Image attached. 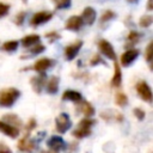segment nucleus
I'll list each match as a JSON object with an SVG mask.
<instances>
[{
  "label": "nucleus",
  "mask_w": 153,
  "mask_h": 153,
  "mask_svg": "<svg viewBox=\"0 0 153 153\" xmlns=\"http://www.w3.org/2000/svg\"><path fill=\"white\" fill-rule=\"evenodd\" d=\"M19 96H20V92L14 87L1 90L0 91V106H4V108L12 106L16 103V100L19 98Z\"/></svg>",
  "instance_id": "obj_1"
},
{
  "label": "nucleus",
  "mask_w": 153,
  "mask_h": 153,
  "mask_svg": "<svg viewBox=\"0 0 153 153\" xmlns=\"http://www.w3.org/2000/svg\"><path fill=\"white\" fill-rule=\"evenodd\" d=\"M94 124V121L85 117L84 120H81L78 124V127L75 128V130H73V136H75L76 139H82L86 137L91 134L92 131V126Z\"/></svg>",
  "instance_id": "obj_2"
},
{
  "label": "nucleus",
  "mask_w": 153,
  "mask_h": 153,
  "mask_svg": "<svg viewBox=\"0 0 153 153\" xmlns=\"http://www.w3.org/2000/svg\"><path fill=\"white\" fill-rule=\"evenodd\" d=\"M71 126H72V121H71L68 114L62 112V114H60V115L56 117V120H55L56 130H57L59 133H61V134L66 133V131L71 128Z\"/></svg>",
  "instance_id": "obj_3"
},
{
  "label": "nucleus",
  "mask_w": 153,
  "mask_h": 153,
  "mask_svg": "<svg viewBox=\"0 0 153 153\" xmlns=\"http://www.w3.org/2000/svg\"><path fill=\"white\" fill-rule=\"evenodd\" d=\"M98 48H99V51H100L104 56H106L108 59H110V60H112V61L116 60L115 49H114V47L111 45V43H110L109 41H106V39H100V41L98 42Z\"/></svg>",
  "instance_id": "obj_4"
},
{
  "label": "nucleus",
  "mask_w": 153,
  "mask_h": 153,
  "mask_svg": "<svg viewBox=\"0 0 153 153\" xmlns=\"http://www.w3.org/2000/svg\"><path fill=\"white\" fill-rule=\"evenodd\" d=\"M136 92L141 99H143L147 103L152 102V91L149 85L146 81H140L136 84Z\"/></svg>",
  "instance_id": "obj_5"
},
{
  "label": "nucleus",
  "mask_w": 153,
  "mask_h": 153,
  "mask_svg": "<svg viewBox=\"0 0 153 153\" xmlns=\"http://www.w3.org/2000/svg\"><path fill=\"white\" fill-rule=\"evenodd\" d=\"M53 18V13L51 12H48V11H41V12H37L32 16L31 20H30V24L32 26H38V25H42L44 23H47L48 20H50Z\"/></svg>",
  "instance_id": "obj_6"
},
{
  "label": "nucleus",
  "mask_w": 153,
  "mask_h": 153,
  "mask_svg": "<svg viewBox=\"0 0 153 153\" xmlns=\"http://www.w3.org/2000/svg\"><path fill=\"white\" fill-rule=\"evenodd\" d=\"M17 146H18V149L24 153H32L36 151V142L32 139L27 137V135L22 137Z\"/></svg>",
  "instance_id": "obj_7"
},
{
  "label": "nucleus",
  "mask_w": 153,
  "mask_h": 153,
  "mask_svg": "<svg viewBox=\"0 0 153 153\" xmlns=\"http://www.w3.org/2000/svg\"><path fill=\"white\" fill-rule=\"evenodd\" d=\"M55 63V61L53 59H49V57H43V59H39L37 60L33 66L31 67L33 71L38 72V73H44L47 69H49L50 67H53Z\"/></svg>",
  "instance_id": "obj_8"
},
{
  "label": "nucleus",
  "mask_w": 153,
  "mask_h": 153,
  "mask_svg": "<svg viewBox=\"0 0 153 153\" xmlns=\"http://www.w3.org/2000/svg\"><path fill=\"white\" fill-rule=\"evenodd\" d=\"M139 54H140V51H139L137 49H129V50L124 51V53L122 54V56H121V65H122L123 67L130 66V65L137 59Z\"/></svg>",
  "instance_id": "obj_9"
},
{
  "label": "nucleus",
  "mask_w": 153,
  "mask_h": 153,
  "mask_svg": "<svg viewBox=\"0 0 153 153\" xmlns=\"http://www.w3.org/2000/svg\"><path fill=\"white\" fill-rule=\"evenodd\" d=\"M82 47V41H76V42H74L73 44H69V45H67L66 48H65V50H63V53H65V57L67 59V60H73L76 55H78V53H79V50H80V48Z\"/></svg>",
  "instance_id": "obj_10"
},
{
  "label": "nucleus",
  "mask_w": 153,
  "mask_h": 153,
  "mask_svg": "<svg viewBox=\"0 0 153 153\" xmlns=\"http://www.w3.org/2000/svg\"><path fill=\"white\" fill-rule=\"evenodd\" d=\"M47 145L51 151H55V152H59V151L66 148V142L63 141V139L61 136H56V135L50 136L49 140L47 141Z\"/></svg>",
  "instance_id": "obj_11"
},
{
  "label": "nucleus",
  "mask_w": 153,
  "mask_h": 153,
  "mask_svg": "<svg viewBox=\"0 0 153 153\" xmlns=\"http://www.w3.org/2000/svg\"><path fill=\"white\" fill-rule=\"evenodd\" d=\"M84 25V22L81 19V17L79 16H72L71 18L67 19L66 24H65V29L71 30V31H78L81 29V26Z\"/></svg>",
  "instance_id": "obj_12"
},
{
  "label": "nucleus",
  "mask_w": 153,
  "mask_h": 153,
  "mask_svg": "<svg viewBox=\"0 0 153 153\" xmlns=\"http://www.w3.org/2000/svg\"><path fill=\"white\" fill-rule=\"evenodd\" d=\"M0 131L4 133L5 135L12 137V139H16L18 135H19V129L6 123L5 121H0Z\"/></svg>",
  "instance_id": "obj_13"
},
{
  "label": "nucleus",
  "mask_w": 153,
  "mask_h": 153,
  "mask_svg": "<svg viewBox=\"0 0 153 153\" xmlns=\"http://www.w3.org/2000/svg\"><path fill=\"white\" fill-rule=\"evenodd\" d=\"M45 80H47V78H45L44 73H42L41 75H35V76L31 78L30 82H31V86H32V88L36 93H39L42 91V88L45 84Z\"/></svg>",
  "instance_id": "obj_14"
},
{
  "label": "nucleus",
  "mask_w": 153,
  "mask_h": 153,
  "mask_svg": "<svg viewBox=\"0 0 153 153\" xmlns=\"http://www.w3.org/2000/svg\"><path fill=\"white\" fill-rule=\"evenodd\" d=\"M96 10L92 8V7H86L84 8L82 11V14H81V19L84 22V24H87V25H92L96 20Z\"/></svg>",
  "instance_id": "obj_15"
},
{
  "label": "nucleus",
  "mask_w": 153,
  "mask_h": 153,
  "mask_svg": "<svg viewBox=\"0 0 153 153\" xmlns=\"http://www.w3.org/2000/svg\"><path fill=\"white\" fill-rule=\"evenodd\" d=\"M122 82V72H121V67L118 65V62L115 60L114 62V75L111 79V86L114 87H118Z\"/></svg>",
  "instance_id": "obj_16"
},
{
  "label": "nucleus",
  "mask_w": 153,
  "mask_h": 153,
  "mask_svg": "<svg viewBox=\"0 0 153 153\" xmlns=\"http://www.w3.org/2000/svg\"><path fill=\"white\" fill-rule=\"evenodd\" d=\"M62 100H69V102H74V103H79L80 100H82V96L80 92L74 91V90H67L63 92L62 94Z\"/></svg>",
  "instance_id": "obj_17"
},
{
  "label": "nucleus",
  "mask_w": 153,
  "mask_h": 153,
  "mask_svg": "<svg viewBox=\"0 0 153 153\" xmlns=\"http://www.w3.org/2000/svg\"><path fill=\"white\" fill-rule=\"evenodd\" d=\"M80 103V105H79V111L85 116V117H90V116H92L93 114H94V108L92 106V104L91 103H88V102H86V100H80L79 102Z\"/></svg>",
  "instance_id": "obj_18"
},
{
  "label": "nucleus",
  "mask_w": 153,
  "mask_h": 153,
  "mask_svg": "<svg viewBox=\"0 0 153 153\" xmlns=\"http://www.w3.org/2000/svg\"><path fill=\"white\" fill-rule=\"evenodd\" d=\"M2 120H4L6 123H8V124H11V126H13V127H16V128H20V127L23 126L20 118H19L17 115H14V114H6V115H4V116H2Z\"/></svg>",
  "instance_id": "obj_19"
},
{
  "label": "nucleus",
  "mask_w": 153,
  "mask_h": 153,
  "mask_svg": "<svg viewBox=\"0 0 153 153\" xmlns=\"http://www.w3.org/2000/svg\"><path fill=\"white\" fill-rule=\"evenodd\" d=\"M41 42V37L38 35H29V36H25L22 38L20 43L24 45V47H32L37 43Z\"/></svg>",
  "instance_id": "obj_20"
},
{
  "label": "nucleus",
  "mask_w": 153,
  "mask_h": 153,
  "mask_svg": "<svg viewBox=\"0 0 153 153\" xmlns=\"http://www.w3.org/2000/svg\"><path fill=\"white\" fill-rule=\"evenodd\" d=\"M59 78L57 76H51L48 81H47V92L50 94H55L59 90Z\"/></svg>",
  "instance_id": "obj_21"
},
{
  "label": "nucleus",
  "mask_w": 153,
  "mask_h": 153,
  "mask_svg": "<svg viewBox=\"0 0 153 153\" xmlns=\"http://www.w3.org/2000/svg\"><path fill=\"white\" fill-rule=\"evenodd\" d=\"M140 39H141L140 32H137V31H130L129 35H128V37H127V43L134 45V44H136Z\"/></svg>",
  "instance_id": "obj_22"
},
{
  "label": "nucleus",
  "mask_w": 153,
  "mask_h": 153,
  "mask_svg": "<svg viewBox=\"0 0 153 153\" xmlns=\"http://www.w3.org/2000/svg\"><path fill=\"white\" fill-rule=\"evenodd\" d=\"M19 45V42L18 41H7L2 44V49L5 51H8V53H12V51H16L17 48Z\"/></svg>",
  "instance_id": "obj_23"
},
{
  "label": "nucleus",
  "mask_w": 153,
  "mask_h": 153,
  "mask_svg": "<svg viewBox=\"0 0 153 153\" xmlns=\"http://www.w3.org/2000/svg\"><path fill=\"white\" fill-rule=\"evenodd\" d=\"M115 102H116L117 105L124 106V105L128 104V97L123 92H117L116 93V97H115Z\"/></svg>",
  "instance_id": "obj_24"
},
{
  "label": "nucleus",
  "mask_w": 153,
  "mask_h": 153,
  "mask_svg": "<svg viewBox=\"0 0 153 153\" xmlns=\"http://www.w3.org/2000/svg\"><path fill=\"white\" fill-rule=\"evenodd\" d=\"M152 22H153L152 16H151V14H145V16H142V17L140 18L139 25H140L141 27H148V26L152 24Z\"/></svg>",
  "instance_id": "obj_25"
},
{
  "label": "nucleus",
  "mask_w": 153,
  "mask_h": 153,
  "mask_svg": "<svg viewBox=\"0 0 153 153\" xmlns=\"http://www.w3.org/2000/svg\"><path fill=\"white\" fill-rule=\"evenodd\" d=\"M115 17H116V13H115L114 11L106 10V11H104V13H103L102 17H100V23H106V22L114 19Z\"/></svg>",
  "instance_id": "obj_26"
},
{
  "label": "nucleus",
  "mask_w": 153,
  "mask_h": 153,
  "mask_svg": "<svg viewBox=\"0 0 153 153\" xmlns=\"http://www.w3.org/2000/svg\"><path fill=\"white\" fill-rule=\"evenodd\" d=\"M145 57H146V61L148 63H152V60H153V42H149L148 43V45L146 48Z\"/></svg>",
  "instance_id": "obj_27"
},
{
  "label": "nucleus",
  "mask_w": 153,
  "mask_h": 153,
  "mask_svg": "<svg viewBox=\"0 0 153 153\" xmlns=\"http://www.w3.org/2000/svg\"><path fill=\"white\" fill-rule=\"evenodd\" d=\"M51 1L55 4L56 8H68L72 4V0H51Z\"/></svg>",
  "instance_id": "obj_28"
},
{
  "label": "nucleus",
  "mask_w": 153,
  "mask_h": 153,
  "mask_svg": "<svg viewBox=\"0 0 153 153\" xmlns=\"http://www.w3.org/2000/svg\"><path fill=\"white\" fill-rule=\"evenodd\" d=\"M44 49H45V47H44L43 44L37 43V44H35V45H33V48H32L30 51H31V54H32V55H36V54H41V53H43V51H44Z\"/></svg>",
  "instance_id": "obj_29"
},
{
  "label": "nucleus",
  "mask_w": 153,
  "mask_h": 153,
  "mask_svg": "<svg viewBox=\"0 0 153 153\" xmlns=\"http://www.w3.org/2000/svg\"><path fill=\"white\" fill-rule=\"evenodd\" d=\"M10 11V5L7 4H4V2H0V18L1 17H5Z\"/></svg>",
  "instance_id": "obj_30"
},
{
  "label": "nucleus",
  "mask_w": 153,
  "mask_h": 153,
  "mask_svg": "<svg viewBox=\"0 0 153 153\" xmlns=\"http://www.w3.org/2000/svg\"><path fill=\"white\" fill-rule=\"evenodd\" d=\"M134 115H135V117H136L139 121H142V120L145 118V116H146L145 111L141 110L140 108H135V109H134Z\"/></svg>",
  "instance_id": "obj_31"
},
{
  "label": "nucleus",
  "mask_w": 153,
  "mask_h": 153,
  "mask_svg": "<svg viewBox=\"0 0 153 153\" xmlns=\"http://www.w3.org/2000/svg\"><path fill=\"white\" fill-rule=\"evenodd\" d=\"M98 63H103V65H105V63H104V61L100 59V56L97 54V55H94V56L91 59L90 65H91V66H96V65H98Z\"/></svg>",
  "instance_id": "obj_32"
},
{
  "label": "nucleus",
  "mask_w": 153,
  "mask_h": 153,
  "mask_svg": "<svg viewBox=\"0 0 153 153\" xmlns=\"http://www.w3.org/2000/svg\"><path fill=\"white\" fill-rule=\"evenodd\" d=\"M24 18H25V12H20V13H18L17 17H16V19H14L16 24H17V25H22Z\"/></svg>",
  "instance_id": "obj_33"
},
{
  "label": "nucleus",
  "mask_w": 153,
  "mask_h": 153,
  "mask_svg": "<svg viewBox=\"0 0 153 153\" xmlns=\"http://www.w3.org/2000/svg\"><path fill=\"white\" fill-rule=\"evenodd\" d=\"M45 37H47L50 42H54V41H56V39L60 38V35H59L57 32H49V33L45 35Z\"/></svg>",
  "instance_id": "obj_34"
},
{
  "label": "nucleus",
  "mask_w": 153,
  "mask_h": 153,
  "mask_svg": "<svg viewBox=\"0 0 153 153\" xmlns=\"http://www.w3.org/2000/svg\"><path fill=\"white\" fill-rule=\"evenodd\" d=\"M35 127H36V121H35L33 118H31V120L29 121L27 126H26V133H30Z\"/></svg>",
  "instance_id": "obj_35"
},
{
  "label": "nucleus",
  "mask_w": 153,
  "mask_h": 153,
  "mask_svg": "<svg viewBox=\"0 0 153 153\" xmlns=\"http://www.w3.org/2000/svg\"><path fill=\"white\" fill-rule=\"evenodd\" d=\"M0 153H12L11 149L5 145V143H0Z\"/></svg>",
  "instance_id": "obj_36"
},
{
  "label": "nucleus",
  "mask_w": 153,
  "mask_h": 153,
  "mask_svg": "<svg viewBox=\"0 0 153 153\" xmlns=\"http://www.w3.org/2000/svg\"><path fill=\"white\" fill-rule=\"evenodd\" d=\"M147 8H148V10H153V5H152V0H148V4H147Z\"/></svg>",
  "instance_id": "obj_37"
},
{
  "label": "nucleus",
  "mask_w": 153,
  "mask_h": 153,
  "mask_svg": "<svg viewBox=\"0 0 153 153\" xmlns=\"http://www.w3.org/2000/svg\"><path fill=\"white\" fill-rule=\"evenodd\" d=\"M128 2H130V4H134V2H137V0H127Z\"/></svg>",
  "instance_id": "obj_38"
},
{
  "label": "nucleus",
  "mask_w": 153,
  "mask_h": 153,
  "mask_svg": "<svg viewBox=\"0 0 153 153\" xmlns=\"http://www.w3.org/2000/svg\"><path fill=\"white\" fill-rule=\"evenodd\" d=\"M43 153H57V152H55V151H45Z\"/></svg>",
  "instance_id": "obj_39"
},
{
  "label": "nucleus",
  "mask_w": 153,
  "mask_h": 153,
  "mask_svg": "<svg viewBox=\"0 0 153 153\" xmlns=\"http://www.w3.org/2000/svg\"><path fill=\"white\" fill-rule=\"evenodd\" d=\"M23 1H26V0H23Z\"/></svg>",
  "instance_id": "obj_40"
}]
</instances>
